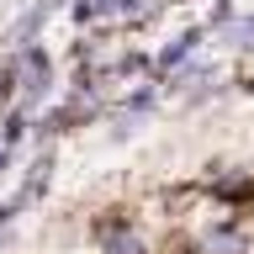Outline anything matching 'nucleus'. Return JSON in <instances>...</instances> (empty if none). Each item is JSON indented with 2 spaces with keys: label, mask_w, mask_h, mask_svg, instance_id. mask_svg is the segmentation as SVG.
<instances>
[{
  "label": "nucleus",
  "mask_w": 254,
  "mask_h": 254,
  "mask_svg": "<svg viewBox=\"0 0 254 254\" xmlns=\"http://www.w3.org/2000/svg\"><path fill=\"white\" fill-rule=\"evenodd\" d=\"M196 43H201L196 32H186V37H175V43L164 48V53H159V69H175V64L186 59V53H190V48H196Z\"/></svg>",
  "instance_id": "obj_2"
},
{
  "label": "nucleus",
  "mask_w": 254,
  "mask_h": 254,
  "mask_svg": "<svg viewBox=\"0 0 254 254\" xmlns=\"http://www.w3.org/2000/svg\"><path fill=\"white\" fill-rule=\"evenodd\" d=\"M148 11H159V0H127V5H117V16H127V21H143Z\"/></svg>",
  "instance_id": "obj_3"
},
{
  "label": "nucleus",
  "mask_w": 254,
  "mask_h": 254,
  "mask_svg": "<svg viewBox=\"0 0 254 254\" xmlns=\"http://www.w3.org/2000/svg\"><path fill=\"white\" fill-rule=\"evenodd\" d=\"M196 254H249V249H244L238 222H217V228H201L196 233Z\"/></svg>",
  "instance_id": "obj_1"
}]
</instances>
